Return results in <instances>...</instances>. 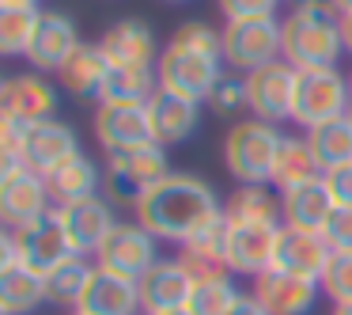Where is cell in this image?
I'll use <instances>...</instances> for the list:
<instances>
[{"instance_id": "obj_1", "label": "cell", "mask_w": 352, "mask_h": 315, "mask_svg": "<svg viewBox=\"0 0 352 315\" xmlns=\"http://www.w3.org/2000/svg\"><path fill=\"white\" fill-rule=\"evenodd\" d=\"M216 216H223V205L216 198V190L205 179L186 175V171H170L137 205V221L155 239H175V243H186L193 232L212 224Z\"/></svg>"}, {"instance_id": "obj_2", "label": "cell", "mask_w": 352, "mask_h": 315, "mask_svg": "<svg viewBox=\"0 0 352 315\" xmlns=\"http://www.w3.org/2000/svg\"><path fill=\"white\" fill-rule=\"evenodd\" d=\"M344 54L341 12L329 0H296L280 19V57L292 69H326Z\"/></svg>"}, {"instance_id": "obj_3", "label": "cell", "mask_w": 352, "mask_h": 315, "mask_svg": "<svg viewBox=\"0 0 352 315\" xmlns=\"http://www.w3.org/2000/svg\"><path fill=\"white\" fill-rule=\"evenodd\" d=\"M284 133L273 122L261 118H246L235 122L223 137V167L231 179H239V186L258 183L269 186L273 183V163H276V148H280Z\"/></svg>"}, {"instance_id": "obj_4", "label": "cell", "mask_w": 352, "mask_h": 315, "mask_svg": "<svg viewBox=\"0 0 352 315\" xmlns=\"http://www.w3.org/2000/svg\"><path fill=\"white\" fill-rule=\"evenodd\" d=\"M155 77H160V92H170V95L190 99V103H208L223 80V57L170 42L160 54Z\"/></svg>"}, {"instance_id": "obj_5", "label": "cell", "mask_w": 352, "mask_h": 315, "mask_svg": "<svg viewBox=\"0 0 352 315\" xmlns=\"http://www.w3.org/2000/svg\"><path fill=\"white\" fill-rule=\"evenodd\" d=\"M170 175V163L163 145H148V148H133V152H118L107 160L102 167V194L114 205H129L137 209L152 186H160Z\"/></svg>"}, {"instance_id": "obj_6", "label": "cell", "mask_w": 352, "mask_h": 315, "mask_svg": "<svg viewBox=\"0 0 352 315\" xmlns=\"http://www.w3.org/2000/svg\"><path fill=\"white\" fill-rule=\"evenodd\" d=\"M352 95H349V77H344L337 65L326 69H299L296 77V110H292V122L314 130V125L329 122V118L349 114Z\"/></svg>"}, {"instance_id": "obj_7", "label": "cell", "mask_w": 352, "mask_h": 315, "mask_svg": "<svg viewBox=\"0 0 352 315\" xmlns=\"http://www.w3.org/2000/svg\"><path fill=\"white\" fill-rule=\"evenodd\" d=\"M160 239L144 228L140 221H118L114 232L107 236V243L95 251V266L110 270L118 277H129V281H140L148 270L160 262Z\"/></svg>"}, {"instance_id": "obj_8", "label": "cell", "mask_w": 352, "mask_h": 315, "mask_svg": "<svg viewBox=\"0 0 352 315\" xmlns=\"http://www.w3.org/2000/svg\"><path fill=\"white\" fill-rule=\"evenodd\" d=\"M223 39V65L243 77L280 57V19H239L220 31Z\"/></svg>"}, {"instance_id": "obj_9", "label": "cell", "mask_w": 352, "mask_h": 315, "mask_svg": "<svg viewBox=\"0 0 352 315\" xmlns=\"http://www.w3.org/2000/svg\"><path fill=\"white\" fill-rule=\"evenodd\" d=\"M54 209L50 186L38 171L23 167H0V221L12 232L34 224L38 216H46Z\"/></svg>"}, {"instance_id": "obj_10", "label": "cell", "mask_w": 352, "mask_h": 315, "mask_svg": "<svg viewBox=\"0 0 352 315\" xmlns=\"http://www.w3.org/2000/svg\"><path fill=\"white\" fill-rule=\"evenodd\" d=\"M95 141H99V148H107V156L155 145L148 103H99V110H95Z\"/></svg>"}, {"instance_id": "obj_11", "label": "cell", "mask_w": 352, "mask_h": 315, "mask_svg": "<svg viewBox=\"0 0 352 315\" xmlns=\"http://www.w3.org/2000/svg\"><path fill=\"white\" fill-rule=\"evenodd\" d=\"M296 77L299 69H292L284 57L254 69L246 80V99H250V114L261 122H292V110H296Z\"/></svg>"}, {"instance_id": "obj_12", "label": "cell", "mask_w": 352, "mask_h": 315, "mask_svg": "<svg viewBox=\"0 0 352 315\" xmlns=\"http://www.w3.org/2000/svg\"><path fill=\"white\" fill-rule=\"evenodd\" d=\"M16 239H19V258H23V266L34 270V274H42V277L54 274L57 266H65V262L76 254L69 232H65L61 209H50V213L38 216L34 224L19 228Z\"/></svg>"}, {"instance_id": "obj_13", "label": "cell", "mask_w": 352, "mask_h": 315, "mask_svg": "<svg viewBox=\"0 0 352 315\" xmlns=\"http://www.w3.org/2000/svg\"><path fill=\"white\" fill-rule=\"evenodd\" d=\"M284 224H243L228 221V270L243 277H261L276 266Z\"/></svg>"}, {"instance_id": "obj_14", "label": "cell", "mask_w": 352, "mask_h": 315, "mask_svg": "<svg viewBox=\"0 0 352 315\" xmlns=\"http://www.w3.org/2000/svg\"><path fill=\"white\" fill-rule=\"evenodd\" d=\"M102 54L114 69H155L160 65V42L144 19H118L99 39Z\"/></svg>"}, {"instance_id": "obj_15", "label": "cell", "mask_w": 352, "mask_h": 315, "mask_svg": "<svg viewBox=\"0 0 352 315\" xmlns=\"http://www.w3.org/2000/svg\"><path fill=\"white\" fill-rule=\"evenodd\" d=\"M318 292H322L318 281L296 277L280 266H273L261 277H254V296L261 300V307H265L269 315H311Z\"/></svg>"}, {"instance_id": "obj_16", "label": "cell", "mask_w": 352, "mask_h": 315, "mask_svg": "<svg viewBox=\"0 0 352 315\" xmlns=\"http://www.w3.org/2000/svg\"><path fill=\"white\" fill-rule=\"evenodd\" d=\"M178 262L186 266V274H190L193 281L228 277L231 274L228 270V216H216L212 224H205L201 232H193L186 243H178Z\"/></svg>"}, {"instance_id": "obj_17", "label": "cell", "mask_w": 352, "mask_h": 315, "mask_svg": "<svg viewBox=\"0 0 352 315\" xmlns=\"http://www.w3.org/2000/svg\"><path fill=\"white\" fill-rule=\"evenodd\" d=\"M80 46H84V42H80V31H76V23H72V16H65V12H46L31 50H27V61H31L34 72H61L65 61H69Z\"/></svg>"}, {"instance_id": "obj_18", "label": "cell", "mask_w": 352, "mask_h": 315, "mask_svg": "<svg viewBox=\"0 0 352 315\" xmlns=\"http://www.w3.org/2000/svg\"><path fill=\"white\" fill-rule=\"evenodd\" d=\"M61 221L65 232H69L76 254H95L107 236L114 232V201L110 198H84V201H72V205H61Z\"/></svg>"}, {"instance_id": "obj_19", "label": "cell", "mask_w": 352, "mask_h": 315, "mask_svg": "<svg viewBox=\"0 0 352 315\" xmlns=\"http://www.w3.org/2000/svg\"><path fill=\"white\" fill-rule=\"evenodd\" d=\"M333 262V247L322 232H303V228H284L280 232V247H276V266L288 270L296 277L318 281Z\"/></svg>"}, {"instance_id": "obj_20", "label": "cell", "mask_w": 352, "mask_h": 315, "mask_svg": "<svg viewBox=\"0 0 352 315\" xmlns=\"http://www.w3.org/2000/svg\"><path fill=\"white\" fill-rule=\"evenodd\" d=\"M137 285H140V307H144V315L186 307L190 304V292H193V277L186 274V266L178 258H160Z\"/></svg>"}, {"instance_id": "obj_21", "label": "cell", "mask_w": 352, "mask_h": 315, "mask_svg": "<svg viewBox=\"0 0 352 315\" xmlns=\"http://www.w3.org/2000/svg\"><path fill=\"white\" fill-rule=\"evenodd\" d=\"M57 110V92L42 72H23V77H8L0 88V114L23 118L27 125L54 118Z\"/></svg>"}, {"instance_id": "obj_22", "label": "cell", "mask_w": 352, "mask_h": 315, "mask_svg": "<svg viewBox=\"0 0 352 315\" xmlns=\"http://www.w3.org/2000/svg\"><path fill=\"white\" fill-rule=\"evenodd\" d=\"M80 152V141H76V130L65 125L61 118H42L27 130V148H23V163L38 175L54 171L57 163H65L69 156Z\"/></svg>"}, {"instance_id": "obj_23", "label": "cell", "mask_w": 352, "mask_h": 315, "mask_svg": "<svg viewBox=\"0 0 352 315\" xmlns=\"http://www.w3.org/2000/svg\"><path fill=\"white\" fill-rule=\"evenodd\" d=\"M333 209H337V201H333V194H329L326 179H314V183L292 186V190L280 194V221H284V228L326 232Z\"/></svg>"}, {"instance_id": "obj_24", "label": "cell", "mask_w": 352, "mask_h": 315, "mask_svg": "<svg viewBox=\"0 0 352 315\" xmlns=\"http://www.w3.org/2000/svg\"><path fill=\"white\" fill-rule=\"evenodd\" d=\"M76 312H84V315H140L144 312L140 307V285L95 266Z\"/></svg>"}, {"instance_id": "obj_25", "label": "cell", "mask_w": 352, "mask_h": 315, "mask_svg": "<svg viewBox=\"0 0 352 315\" xmlns=\"http://www.w3.org/2000/svg\"><path fill=\"white\" fill-rule=\"evenodd\" d=\"M148 114H152V130H155V145H182L197 133L201 125V103L178 99L170 92H155V99L148 103Z\"/></svg>"}, {"instance_id": "obj_26", "label": "cell", "mask_w": 352, "mask_h": 315, "mask_svg": "<svg viewBox=\"0 0 352 315\" xmlns=\"http://www.w3.org/2000/svg\"><path fill=\"white\" fill-rule=\"evenodd\" d=\"M46 186H50V198L54 205H72V201H84V198H95L102 190V171L95 167V160H87L84 152L69 156L65 163H57L54 171H46Z\"/></svg>"}, {"instance_id": "obj_27", "label": "cell", "mask_w": 352, "mask_h": 315, "mask_svg": "<svg viewBox=\"0 0 352 315\" xmlns=\"http://www.w3.org/2000/svg\"><path fill=\"white\" fill-rule=\"evenodd\" d=\"M61 77V88L69 95H76V99H99L102 95V84H107V77H110V57L102 54V46L99 42H84V46L76 50V54L65 61V69L57 72Z\"/></svg>"}, {"instance_id": "obj_28", "label": "cell", "mask_w": 352, "mask_h": 315, "mask_svg": "<svg viewBox=\"0 0 352 315\" xmlns=\"http://www.w3.org/2000/svg\"><path fill=\"white\" fill-rule=\"evenodd\" d=\"M46 12L27 0H0V50L4 57H27Z\"/></svg>"}, {"instance_id": "obj_29", "label": "cell", "mask_w": 352, "mask_h": 315, "mask_svg": "<svg viewBox=\"0 0 352 315\" xmlns=\"http://www.w3.org/2000/svg\"><path fill=\"white\" fill-rule=\"evenodd\" d=\"M307 145H311L322 175L333 167H349L352 163V114L329 118V122L307 130Z\"/></svg>"}, {"instance_id": "obj_30", "label": "cell", "mask_w": 352, "mask_h": 315, "mask_svg": "<svg viewBox=\"0 0 352 315\" xmlns=\"http://www.w3.org/2000/svg\"><path fill=\"white\" fill-rule=\"evenodd\" d=\"M46 300V277L27 266L4 270L0 274V315H31Z\"/></svg>"}, {"instance_id": "obj_31", "label": "cell", "mask_w": 352, "mask_h": 315, "mask_svg": "<svg viewBox=\"0 0 352 315\" xmlns=\"http://www.w3.org/2000/svg\"><path fill=\"white\" fill-rule=\"evenodd\" d=\"M322 179V167L314 160L307 137H284L280 148H276V163H273V186L276 190H292V186H303Z\"/></svg>"}, {"instance_id": "obj_32", "label": "cell", "mask_w": 352, "mask_h": 315, "mask_svg": "<svg viewBox=\"0 0 352 315\" xmlns=\"http://www.w3.org/2000/svg\"><path fill=\"white\" fill-rule=\"evenodd\" d=\"M95 274V262H87V254H72L65 266H57L54 274H46V300L57 307H69L76 312L80 300H84V289Z\"/></svg>"}, {"instance_id": "obj_33", "label": "cell", "mask_w": 352, "mask_h": 315, "mask_svg": "<svg viewBox=\"0 0 352 315\" xmlns=\"http://www.w3.org/2000/svg\"><path fill=\"white\" fill-rule=\"evenodd\" d=\"M223 216L243 224H280V198H273L269 186L246 183L223 201Z\"/></svg>"}, {"instance_id": "obj_34", "label": "cell", "mask_w": 352, "mask_h": 315, "mask_svg": "<svg viewBox=\"0 0 352 315\" xmlns=\"http://www.w3.org/2000/svg\"><path fill=\"white\" fill-rule=\"evenodd\" d=\"M155 92H160L155 69H114L110 65L99 103H152Z\"/></svg>"}, {"instance_id": "obj_35", "label": "cell", "mask_w": 352, "mask_h": 315, "mask_svg": "<svg viewBox=\"0 0 352 315\" xmlns=\"http://www.w3.org/2000/svg\"><path fill=\"white\" fill-rule=\"evenodd\" d=\"M243 292L235 289V281L228 277H205V281H193V292H190V312L193 315H231V307L239 304Z\"/></svg>"}, {"instance_id": "obj_36", "label": "cell", "mask_w": 352, "mask_h": 315, "mask_svg": "<svg viewBox=\"0 0 352 315\" xmlns=\"http://www.w3.org/2000/svg\"><path fill=\"white\" fill-rule=\"evenodd\" d=\"M322 292L333 304H352V251H333V262L322 274Z\"/></svg>"}, {"instance_id": "obj_37", "label": "cell", "mask_w": 352, "mask_h": 315, "mask_svg": "<svg viewBox=\"0 0 352 315\" xmlns=\"http://www.w3.org/2000/svg\"><path fill=\"white\" fill-rule=\"evenodd\" d=\"M27 130H31V125H27L23 118L0 114V156H4V167H23Z\"/></svg>"}, {"instance_id": "obj_38", "label": "cell", "mask_w": 352, "mask_h": 315, "mask_svg": "<svg viewBox=\"0 0 352 315\" xmlns=\"http://www.w3.org/2000/svg\"><path fill=\"white\" fill-rule=\"evenodd\" d=\"M208 103H212V110H216V114H223V118H235V114H243V110H250V99H246V80L243 77H223Z\"/></svg>"}, {"instance_id": "obj_39", "label": "cell", "mask_w": 352, "mask_h": 315, "mask_svg": "<svg viewBox=\"0 0 352 315\" xmlns=\"http://www.w3.org/2000/svg\"><path fill=\"white\" fill-rule=\"evenodd\" d=\"M228 23H239V19H269L276 16V4L280 0H216Z\"/></svg>"}, {"instance_id": "obj_40", "label": "cell", "mask_w": 352, "mask_h": 315, "mask_svg": "<svg viewBox=\"0 0 352 315\" xmlns=\"http://www.w3.org/2000/svg\"><path fill=\"white\" fill-rule=\"evenodd\" d=\"M322 236L329 239L333 251H352V209H333V216H329Z\"/></svg>"}, {"instance_id": "obj_41", "label": "cell", "mask_w": 352, "mask_h": 315, "mask_svg": "<svg viewBox=\"0 0 352 315\" xmlns=\"http://www.w3.org/2000/svg\"><path fill=\"white\" fill-rule=\"evenodd\" d=\"M322 179H326V186H329V194H333L337 209H352V163H349V167L326 171Z\"/></svg>"}, {"instance_id": "obj_42", "label": "cell", "mask_w": 352, "mask_h": 315, "mask_svg": "<svg viewBox=\"0 0 352 315\" xmlns=\"http://www.w3.org/2000/svg\"><path fill=\"white\" fill-rule=\"evenodd\" d=\"M231 315H269V312L261 307V300L250 292V296H239V304L231 307Z\"/></svg>"}, {"instance_id": "obj_43", "label": "cell", "mask_w": 352, "mask_h": 315, "mask_svg": "<svg viewBox=\"0 0 352 315\" xmlns=\"http://www.w3.org/2000/svg\"><path fill=\"white\" fill-rule=\"evenodd\" d=\"M341 39H344V54H352V16H341Z\"/></svg>"}, {"instance_id": "obj_44", "label": "cell", "mask_w": 352, "mask_h": 315, "mask_svg": "<svg viewBox=\"0 0 352 315\" xmlns=\"http://www.w3.org/2000/svg\"><path fill=\"white\" fill-rule=\"evenodd\" d=\"M337 4V12H341V16H352V0H333Z\"/></svg>"}, {"instance_id": "obj_45", "label": "cell", "mask_w": 352, "mask_h": 315, "mask_svg": "<svg viewBox=\"0 0 352 315\" xmlns=\"http://www.w3.org/2000/svg\"><path fill=\"white\" fill-rule=\"evenodd\" d=\"M333 315H352V304H333Z\"/></svg>"}, {"instance_id": "obj_46", "label": "cell", "mask_w": 352, "mask_h": 315, "mask_svg": "<svg viewBox=\"0 0 352 315\" xmlns=\"http://www.w3.org/2000/svg\"><path fill=\"white\" fill-rule=\"evenodd\" d=\"M160 315H193L190 307H175V312H160Z\"/></svg>"}, {"instance_id": "obj_47", "label": "cell", "mask_w": 352, "mask_h": 315, "mask_svg": "<svg viewBox=\"0 0 352 315\" xmlns=\"http://www.w3.org/2000/svg\"><path fill=\"white\" fill-rule=\"evenodd\" d=\"M349 95H352V72H349ZM349 114H352V107H349Z\"/></svg>"}, {"instance_id": "obj_48", "label": "cell", "mask_w": 352, "mask_h": 315, "mask_svg": "<svg viewBox=\"0 0 352 315\" xmlns=\"http://www.w3.org/2000/svg\"><path fill=\"white\" fill-rule=\"evenodd\" d=\"M167 4H186V0H167Z\"/></svg>"}, {"instance_id": "obj_49", "label": "cell", "mask_w": 352, "mask_h": 315, "mask_svg": "<svg viewBox=\"0 0 352 315\" xmlns=\"http://www.w3.org/2000/svg\"><path fill=\"white\" fill-rule=\"evenodd\" d=\"M69 315H84V312H69Z\"/></svg>"}, {"instance_id": "obj_50", "label": "cell", "mask_w": 352, "mask_h": 315, "mask_svg": "<svg viewBox=\"0 0 352 315\" xmlns=\"http://www.w3.org/2000/svg\"><path fill=\"white\" fill-rule=\"evenodd\" d=\"M27 4H38V0H27Z\"/></svg>"}]
</instances>
